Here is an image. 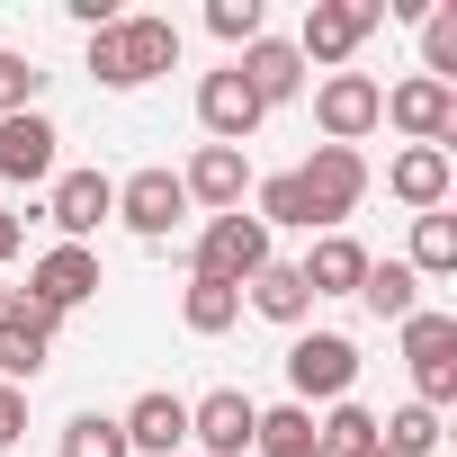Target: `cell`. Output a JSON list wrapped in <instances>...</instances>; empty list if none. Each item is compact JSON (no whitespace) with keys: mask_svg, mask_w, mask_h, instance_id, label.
Segmentation results:
<instances>
[{"mask_svg":"<svg viewBox=\"0 0 457 457\" xmlns=\"http://www.w3.org/2000/svg\"><path fill=\"white\" fill-rule=\"evenodd\" d=\"M448 179H457L448 144H403V153L386 162V188H395L412 215H439V206H448Z\"/></svg>","mask_w":457,"mask_h":457,"instance_id":"9a60e30c","label":"cell"},{"mask_svg":"<svg viewBox=\"0 0 457 457\" xmlns=\"http://www.w3.org/2000/svg\"><path fill=\"white\" fill-rule=\"evenodd\" d=\"M287 386H296L305 412H314V403H350V386H359V341H350V332H305V341L287 350Z\"/></svg>","mask_w":457,"mask_h":457,"instance_id":"8992f818","label":"cell"},{"mask_svg":"<svg viewBox=\"0 0 457 457\" xmlns=\"http://www.w3.org/2000/svg\"><path fill=\"white\" fill-rule=\"evenodd\" d=\"M412 278H457V215H412Z\"/></svg>","mask_w":457,"mask_h":457,"instance_id":"d4e9b609","label":"cell"},{"mask_svg":"<svg viewBox=\"0 0 457 457\" xmlns=\"http://www.w3.org/2000/svg\"><path fill=\"white\" fill-rule=\"evenodd\" d=\"M179 215H188V188H179V170H135V179H117V224L126 234H144V243H170L179 234Z\"/></svg>","mask_w":457,"mask_h":457,"instance_id":"30bf717a","label":"cell"},{"mask_svg":"<svg viewBox=\"0 0 457 457\" xmlns=\"http://www.w3.org/2000/svg\"><path fill=\"white\" fill-rule=\"evenodd\" d=\"M243 296H252V314H270V323H287V332H296V323L314 314V296H305L296 261H270V270H261V278H252Z\"/></svg>","mask_w":457,"mask_h":457,"instance_id":"44dd1931","label":"cell"},{"mask_svg":"<svg viewBox=\"0 0 457 457\" xmlns=\"http://www.w3.org/2000/svg\"><path fill=\"white\" fill-rule=\"evenodd\" d=\"M261 270H270V224L261 215H215L188 252V278H224V287H252Z\"/></svg>","mask_w":457,"mask_h":457,"instance_id":"3957f363","label":"cell"},{"mask_svg":"<svg viewBox=\"0 0 457 457\" xmlns=\"http://www.w3.org/2000/svg\"><path fill=\"white\" fill-rule=\"evenodd\" d=\"M261 117H270V108H261V99L243 90V72H234V63L197 81V126H206V144H243V135H252Z\"/></svg>","mask_w":457,"mask_h":457,"instance_id":"2e32d148","label":"cell"},{"mask_svg":"<svg viewBox=\"0 0 457 457\" xmlns=\"http://www.w3.org/2000/svg\"><path fill=\"white\" fill-rule=\"evenodd\" d=\"M359 457H386V448H359Z\"/></svg>","mask_w":457,"mask_h":457,"instance_id":"d590c367","label":"cell"},{"mask_svg":"<svg viewBox=\"0 0 457 457\" xmlns=\"http://www.w3.org/2000/svg\"><path fill=\"white\" fill-rule=\"evenodd\" d=\"M10 305H19V287H10V278H0V314H10Z\"/></svg>","mask_w":457,"mask_h":457,"instance_id":"e575fe53","label":"cell"},{"mask_svg":"<svg viewBox=\"0 0 457 457\" xmlns=\"http://www.w3.org/2000/svg\"><path fill=\"white\" fill-rule=\"evenodd\" d=\"M179 188H188V206L243 215V197H252V162H243V144H197L188 170H179Z\"/></svg>","mask_w":457,"mask_h":457,"instance_id":"7c38bea8","label":"cell"},{"mask_svg":"<svg viewBox=\"0 0 457 457\" xmlns=\"http://www.w3.org/2000/svg\"><path fill=\"white\" fill-rule=\"evenodd\" d=\"M90 296H99V252H90V243H54V252L28 270V296H19V305H37V314L63 323V314L90 305Z\"/></svg>","mask_w":457,"mask_h":457,"instance_id":"ba28073f","label":"cell"},{"mask_svg":"<svg viewBox=\"0 0 457 457\" xmlns=\"http://www.w3.org/2000/svg\"><path fill=\"white\" fill-rule=\"evenodd\" d=\"M252 430H261V403L243 386H215L188 403V448L197 457H252Z\"/></svg>","mask_w":457,"mask_h":457,"instance_id":"9c48e42d","label":"cell"},{"mask_svg":"<svg viewBox=\"0 0 457 457\" xmlns=\"http://www.w3.org/2000/svg\"><path fill=\"white\" fill-rule=\"evenodd\" d=\"M179 63V28L170 19H117V28H99L90 37V72L108 81V90H144V81H162Z\"/></svg>","mask_w":457,"mask_h":457,"instance_id":"6da1fadb","label":"cell"},{"mask_svg":"<svg viewBox=\"0 0 457 457\" xmlns=\"http://www.w3.org/2000/svg\"><path fill=\"white\" fill-rule=\"evenodd\" d=\"M46 359H54V314L10 305V314H0V386H37Z\"/></svg>","mask_w":457,"mask_h":457,"instance_id":"e0dca14e","label":"cell"},{"mask_svg":"<svg viewBox=\"0 0 457 457\" xmlns=\"http://www.w3.org/2000/svg\"><path fill=\"white\" fill-rule=\"evenodd\" d=\"M37 90H46L37 54H0V117H19V108H37Z\"/></svg>","mask_w":457,"mask_h":457,"instance_id":"4dcf8cb0","label":"cell"},{"mask_svg":"<svg viewBox=\"0 0 457 457\" xmlns=\"http://www.w3.org/2000/svg\"><path fill=\"white\" fill-rule=\"evenodd\" d=\"M206 28H215L224 46H252V37H261V0H206Z\"/></svg>","mask_w":457,"mask_h":457,"instance_id":"1f68e13d","label":"cell"},{"mask_svg":"<svg viewBox=\"0 0 457 457\" xmlns=\"http://www.w3.org/2000/svg\"><path fill=\"white\" fill-rule=\"evenodd\" d=\"M457 72V0L421 10V81H448Z\"/></svg>","mask_w":457,"mask_h":457,"instance_id":"f1b7e54d","label":"cell"},{"mask_svg":"<svg viewBox=\"0 0 457 457\" xmlns=\"http://www.w3.org/2000/svg\"><path fill=\"white\" fill-rule=\"evenodd\" d=\"M10 439H28V395L0 386V448H10Z\"/></svg>","mask_w":457,"mask_h":457,"instance_id":"d6a6232c","label":"cell"},{"mask_svg":"<svg viewBox=\"0 0 457 457\" xmlns=\"http://www.w3.org/2000/svg\"><path fill=\"white\" fill-rule=\"evenodd\" d=\"M377 126H395L403 144H448V135H457V81H421V72L395 81Z\"/></svg>","mask_w":457,"mask_h":457,"instance_id":"8fae6325","label":"cell"},{"mask_svg":"<svg viewBox=\"0 0 457 457\" xmlns=\"http://www.w3.org/2000/svg\"><path fill=\"white\" fill-rule=\"evenodd\" d=\"M54 117H37V108H19V117H0V179H19V188H37V179H54Z\"/></svg>","mask_w":457,"mask_h":457,"instance_id":"ac0fdd59","label":"cell"},{"mask_svg":"<svg viewBox=\"0 0 457 457\" xmlns=\"http://www.w3.org/2000/svg\"><path fill=\"white\" fill-rule=\"evenodd\" d=\"M252 215L270 224H296V234H314V206H305V188H296V170H278V179H261V197H252Z\"/></svg>","mask_w":457,"mask_h":457,"instance_id":"83f0119b","label":"cell"},{"mask_svg":"<svg viewBox=\"0 0 457 457\" xmlns=\"http://www.w3.org/2000/svg\"><path fill=\"white\" fill-rule=\"evenodd\" d=\"M377 117H386V81H368V72H323L314 81V126H323V144H368L377 135Z\"/></svg>","mask_w":457,"mask_h":457,"instance_id":"52a82bcc","label":"cell"},{"mask_svg":"<svg viewBox=\"0 0 457 457\" xmlns=\"http://www.w3.org/2000/svg\"><path fill=\"white\" fill-rule=\"evenodd\" d=\"M377 448H386V457H430V448H439V412H421V403L386 412V421H377Z\"/></svg>","mask_w":457,"mask_h":457,"instance_id":"4316f807","label":"cell"},{"mask_svg":"<svg viewBox=\"0 0 457 457\" xmlns=\"http://www.w3.org/2000/svg\"><path fill=\"white\" fill-rule=\"evenodd\" d=\"M377 28H386V0H314L296 54H305V63H323V72H350V54H359Z\"/></svg>","mask_w":457,"mask_h":457,"instance_id":"277c9868","label":"cell"},{"mask_svg":"<svg viewBox=\"0 0 457 457\" xmlns=\"http://www.w3.org/2000/svg\"><path fill=\"white\" fill-rule=\"evenodd\" d=\"M252 448H261V457H323V439H314V412H305V403H278V412H261Z\"/></svg>","mask_w":457,"mask_h":457,"instance_id":"cb8c5ba5","label":"cell"},{"mask_svg":"<svg viewBox=\"0 0 457 457\" xmlns=\"http://www.w3.org/2000/svg\"><path fill=\"white\" fill-rule=\"evenodd\" d=\"M296 188H305L323 234H341V224L359 215V197H368V162L350 144H314V162H296Z\"/></svg>","mask_w":457,"mask_h":457,"instance_id":"5b68a950","label":"cell"},{"mask_svg":"<svg viewBox=\"0 0 457 457\" xmlns=\"http://www.w3.org/2000/svg\"><path fill=\"white\" fill-rule=\"evenodd\" d=\"M359 305H368L377 323H403V314H421V278H412L403 261H368V278H359Z\"/></svg>","mask_w":457,"mask_h":457,"instance_id":"7402d4cb","label":"cell"},{"mask_svg":"<svg viewBox=\"0 0 457 457\" xmlns=\"http://www.w3.org/2000/svg\"><path fill=\"white\" fill-rule=\"evenodd\" d=\"M296 278H305V296H359V278H368V252H359L350 234H323V243L296 261Z\"/></svg>","mask_w":457,"mask_h":457,"instance_id":"ffe728a7","label":"cell"},{"mask_svg":"<svg viewBox=\"0 0 457 457\" xmlns=\"http://www.w3.org/2000/svg\"><path fill=\"white\" fill-rule=\"evenodd\" d=\"M403 332V359H412V403L421 412H439V403H457V314H403L395 323Z\"/></svg>","mask_w":457,"mask_h":457,"instance_id":"7a4b0ae2","label":"cell"},{"mask_svg":"<svg viewBox=\"0 0 457 457\" xmlns=\"http://www.w3.org/2000/svg\"><path fill=\"white\" fill-rule=\"evenodd\" d=\"M117 430H126V457H179L188 448V403L170 386H153V395H135L117 412Z\"/></svg>","mask_w":457,"mask_h":457,"instance_id":"4fadbf2b","label":"cell"},{"mask_svg":"<svg viewBox=\"0 0 457 457\" xmlns=\"http://www.w3.org/2000/svg\"><path fill=\"white\" fill-rule=\"evenodd\" d=\"M46 215L63 224V243H90L99 224L117 215V179H108V170H63L54 197H46Z\"/></svg>","mask_w":457,"mask_h":457,"instance_id":"5bb4252c","label":"cell"},{"mask_svg":"<svg viewBox=\"0 0 457 457\" xmlns=\"http://www.w3.org/2000/svg\"><path fill=\"white\" fill-rule=\"evenodd\" d=\"M63 457H126L117 412H72V421H63Z\"/></svg>","mask_w":457,"mask_h":457,"instance_id":"f546056e","label":"cell"},{"mask_svg":"<svg viewBox=\"0 0 457 457\" xmlns=\"http://www.w3.org/2000/svg\"><path fill=\"white\" fill-rule=\"evenodd\" d=\"M179 323H188L197 341L234 332V323H243V287H224V278H188V296H179Z\"/></svg>","mask_w":457,"mask_h":457,"instance_id":"603a6c76","label":"cell"},{"mask_svg":"<svg viewBox=\"0 0 457 457\" xmlns=\"http://www.w3.org/2000/svg\"><path fill=\"white\" fill-rule=\"evenodd\" d=\"M234 72H243V90H252V99H261V108H287V99H296V90H305V54H296V46H287V37H252V46H243V63H234Z\"/></svg>","mask_w":457,"mask_h":457,"instance_id":"d6986e66","label":"cell"},{"mask_svg":"<svg viewBox=\"0 0 457 457\" xmlns=\"http://www.w3.org/2000/svg\"><path fill=\"white\" fill-rule=\"evenodd\" d=\"M19 243H28V224H19L10 206H0V261H19Z\"/></svg>","mask_w":457,"mask_h":457,"instance_id":"836d02e7","label":"cell"},{"mask_svg":"<svg viewBox=\"0 0 457 457\" xmlns=\"http://www.w3.org/2000/svg\"><path fill=\"white\" fill-rule=\"evenodd\" d=\"M314 439H323V457H359V448H377V412L368 403H332L314 421Z\"/></svg>","mask_w":457,"mask_h":457,"instance_id":"484cf974","label":"cell"}]
</instances>
